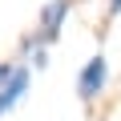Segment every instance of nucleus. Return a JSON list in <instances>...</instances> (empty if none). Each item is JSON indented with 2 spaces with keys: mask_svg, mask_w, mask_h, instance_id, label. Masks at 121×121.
Instances as JSON below:
<instances>
[{
  "mask_svg": "<svg viewBox=\"0 0 121 121\" xmlns=\"http://www.w3.org/2000/svg\"><path fill=\"white\" fill-rule=\"evenodd\" d=\"M69 16V0H48V4L40 8V24H36V40L40 44H52L60 36V24H65Z\"/></svg>",
  "mask_w": 121,
  "mask_h": 121,
  "instance_id": "obj_1",
  "label": "nucleus"
},
{
  "mask_svg": "<svg viewBox=\"0 0 121 121\" xmlns=\"http://www.w3.org/2000/svg\"><path fill=\"white\" fill-rule=\"evenodd\" d=\"M105 81H109V60H105V56H93L89 65L81 69V81H77L81 101H93V97L105 89Z\"/></svg>",
  "mask_w": 121,
  "mask_h": 121,
  "instance_id": "obj_2",
  "label": "nucleus"
},
{
  "mask_svg": "<svg viewBox=\"0 0 121 121\" xmlns=\"http://www.w3.org/2000/svg\"><path fill=\"white\" fill-rule=\"evenodd\" d=\"M109 12H113V16L121 12V0H109Z\"/></svg>",
  "mask_w": 121,
  "mask_h": 121,
  "instance_id": "obj_3",
  "label": "nucleus"
}]
</instances>
